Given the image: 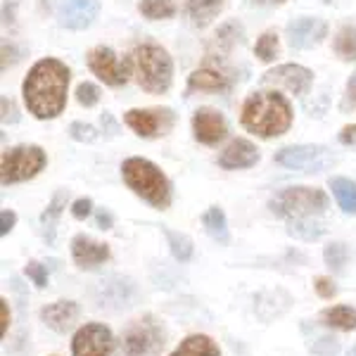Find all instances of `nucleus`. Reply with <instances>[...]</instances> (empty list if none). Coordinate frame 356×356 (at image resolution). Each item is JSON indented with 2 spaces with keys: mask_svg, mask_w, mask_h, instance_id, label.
Listing matches in <instances>:
<instances>
[{
  "mask_svg": "<svg viewBox=\"0 0 356 356\" xmlns=\"http://www.w3.org/2000/svg\"><path fill=\"white\" fill-rule=\"evenodd\" d=\"M328 33V24L321 17H300V19L288 24V38L290 45L297 50H309L318 45Z\"/></svg>",
  "mask_w": 356,
  "mask_h": 356,
  "instance_id": "obj_14",
  "label": "nucleus"
},
{
  "mask_svg": "<svg viewBox=\"0 0 356 356\" xmlns=\"http://www.w3.org/2000/svg\"><path fill=\"white\" fill-rule=\"evenodd\" d=\"M169 356H221L219 347L207 335H191L186 337Z\"/></svg>",
  "mask_w": 356,
  "mask_h": 356,
  "instance_id": "obj_19",
  "label": "nucleus"
},
{
  "mask_svg": "<svg viewBox=\"0 0 356 356\" xmlns=\"http://www.w3.org/2000/svg\"><path fill=\"white\" fill-rule=\"evenodd\" d=\"M312 81H314L312 69H307L302 65H280L261 76V83L278 86V88H285L295 95L307 93V90L312 88Z\"/></svg>",
  "mask_w": 356,
  "mask_h": 356,
  "instance_id": "obj_12",
  "label": "nucleus"
},
{
  "mask_svg": "<svg viewBox=\"0 0 356 356\" xmlns=\"http://www.w3.org/2000/svg\"><path fill=\"white\" fill-rule=\"evenodd\" d=\"M90 211H93V202H90L88 197H81V200H76V202L72 204L74 219H86V216H90Z\"/></svg>",
  "mask_w": 356,
  "mask_h": 356,
  "instance_id": "obj_38",
  "label": "nucleus"
},
{
  "mask_svg": "<svg viewBox=\"0 0 356 356\" xmlns=\"http://www.w3.org/2000/svg\"><path fill=\"white\" fill-rule=\"evenodd\" d=\"M0 312H3V337L8 335L10 330V307H8V300H0Z\"/></svg>",
  "mask_w": 356,
  "mask_h": 356,
  "instance_id": "obj_43",
  "label": "nucleus"
},
{
  "mask_svg": "<svg viewBox=\"0 0 356 356\" xmlns=\"http://www.w3.org/2000/svg\"><path fill=\"white\" fill-rule=\"evenodd\" d=\"M188 88L191 90H226L228 88V76L219 69H197L188 79Z\"/></svg>",
  "mask_w": 356,
  "mask_h": 356,
  "instance_id": "obj_20",
  "label": "nucleus"
},
{
  "mask_svg": "<svg viewBox=\"0 0 356 356\" xmlns=\"http://www.w3.org/2000/svg\"><path fill=\"white\" fill-rule=\"evenodd\" d=\"M45 166V152L38 145H17L13 150H5L0 159V181L22 183L33 178Z\"/></svg>",
  "mask_w": 356,
  "mask_h": 356,
  "instance_id": "obj_7",
  "label": "nucleus"
},
{
  "mask_svg": "<svg viewBox=\"0 0 356 356\" xmlns=\"http://www.w3.org/2000/svg\"><path fill=\"white\" fill-rule=\"evenodd\" d=\"M314 288L318 292V297H323V300H332V297L337 295V288H335V283H332V278H325V275L314 280Z\"/></svg>",
  "mask_w": 356,
  "mask_h": 356,
  "instance_id": "obj_37",
  "label": "nucleus"
},
{
  "mask_svg": "<svg viewBox=\"0 0 356 356\" xmlns=\"http://www.w3.org/2000/svg\"><path fill=\"white\" fill-rule=\"evenodd\" d=\"M254 55L259 57L261 62H273L275 55H278V33L264 31L254 45Z\"/></svg>",
  "mask_w": 356,
  "mask_h": 356,
  "instance_id": "obj_31",
  "label": "nucleus"
},
{
  "mask_svg": "<svg viewBox=\"0 0 356 356\" xmlns=\"http://www.w3.org/2000/svg\"><path fill=\"white\" fill-rule=\"evenodd\" d=\"M69 69L55 57H45L36 62L26 74L22 95L29 112L36 119H55L67 105Z\"/></svg>",
  "mask_w": 356,
  "mask_h": 356,
  "instance_id": "obj_1",
  "label": "nucleus"
},
{
  "mask_svg": "<svg viewBox=\"0 0 356 356\" xmlns=\"http://www.w3.org/2000/svg\"><path fill=\"white\" fill-rule=\"evenodd\" d=\"M347 356H356V347H352V349H349V352H347Z\"/></svg>",
  "mask_w": 356,
  "mask_h": 356,
  "instance_id": "obj_46",
  "label": "nucleus"
},
{
  "mask_svg": "<svg viewBox=\"0 0 356 356\" xmlns=\"http://www.w3.org/2000/svg\"><path fill=\"white\" fill-rule=\"evenodd\" d=\"M65 207H67V191H57L53 202L48 204V209H45L41 216V223L45 228V240H48V243L55 240V226H57V219L62 216V209H65Z\"/></svg>",
  "mask_w": 356,
  "mask_h": 356,
  "instance_id": "obj_25",
  "label": "nucleus"
},
{
  "mask_svg": "<svg viewBox=\"0 0 356 356\" xmlns=\"http://www.w3.org/2000/svg\"><path fill=\"white\" fill-rule=\"evenodd\" d=\"M257 162H259V150L250 140H243V138L233 140L219 154V166H223V169H250Z\"/></svg>",
  "mask_w": 356,
  "mask_h": 356,
  "instance_id": "obj_18",
  "label": "nucleus"
},
{
  "mask_svg": "<svg viewBox=\"0 0 356 356\" xmlns=\"http://www.w3.org/2000/svg\"><path fill=\"white\" fill-rule=\"evenodd\" d=\"M340 143L342 145H356V124L344 126L340 131Z\"/></svg>",
  "mask_w": 356,
  "mask_h": 356,
  "instance_id": "obj_42",
  "label": "nucleus"
},
{
  "mask_svg": "<svg viewBox=\"0 0 356 356\" xmlns=\"http://www.w3.org/2000/svg\"><path fill=\"white\" fill-rule=\"evenodd\" d=\"M323 259L328 264V268H332L335 273H342L344 266L349 261V245L344 243H330L323 250Z\"/></svg>",
  "mask_w": 356,
  "mask_h": 356,
  "instance_id": "obj_30",
  "label": "nucleus"
},
{
  "mask_svg": "<svg viewBox=\"0 0 356 356\" xmlns=\"http://www.w3.org/2000/svg\"><path fill=\"white\" fill-rule=\"evenodd\" d=\"M330 191L344 214L356 216V183L349 178H330Z\"/></svg>",
  "mask_w": 356,
  "mask_h": 356,
  "instance_id": "obj_24",
  "label": "nucleus"
},
{
  "mask_svg": "<svg viewBox=\"0 0 356 356\" xmlns=\"http://www.w3.org/2000/svg\"><path fill=\"white\" fill-rule=\"evenodd\" d=\"M216 38H219V43H223L226 48H231L235 41H240V38H243V29L235 24V22H231V24H226L223 29H219Z\"/></svg>",
  "mask_w": 356,
  "mask_h": 356,
  "instance_id": "obj_35",
  "label": "nucleus"
},
{
  "mask_svg": "<svg viewBox=\"0 0 356 356\" xmlns=\"http://www.w3.org/2000/svg\"><path fill=\"white\" fill-rule=\"evenodd\" d=\"M268 209L280 219H314L328 209V195L318 188L292 186L283 188L271 197Z\"/></svg>",
  "mask_w": 356,
  "mask_h": 356,
  "instance_id": "obj_5",
  "label": "nucleus"
},
{
  "mask_svg": "<svg viewBox=\"0 0 356 356\" xmlns=\"http://www.w3.org/2000/svg\"><path fill=\"white\" fill-rule=\"evenodd\" d=\"M17 122V107L13 100H8V95H3V124Z\"/></svg>",
  "mask_w": 356,
  "mask_h": 356,
  "instance_id": "obj_41",
  "label": "nucleus"
},
{
  "mask_svg": "<svg viewBox=\"0 0 356 356\" xmlns=\"http://www.w3.org/2000/svg\"><path fill=\"white\" fill-rule=\"evenodd\" d=\"M288 233L292 238H300V240H318L321 235L325 233L323 223L314 221V219H292Z\"/></svg>",
  "mask_w": 356,
  "mask_h": 356,
  "instance_id": "obj_29",
  "label": "nucleus"
},
{
  "mask_svg": "<svg viewBox=\"0 0 356 356\" xmlns=\"http://www.w3.org/2000/svg\"><path fill=\"white\" fill-rule=\"evenodd\" d=\"M114 352V335L105 323H86L72 340L74 356H110Z\"/></svg>",
  "mask_w": 356,
  "mask_h": 356,
  "instance_id": "obj_9",
  "label": "nucleus"
},
{
  "mask_svg": "<svg viewBox=\"0 0 356 356\" xmlns=\"http://www.w3.org/2000/svg\"><path fill=\"white\" fill-rule=\"evenodd\" d=\"M88 67L100 81L107 86H124L131 76V65L129 62H119L112 48L107 45H97L88 53Z\"/></svg>",
  "mask_w": 356,
  "mask_h": 356,
  "instance_id": "obj_10",
  "label": "nucleus"
},
{
  "mask_svg": "<svg viewBox=\"0 0 356 356\" xmlns=\"http://www.w3.org/2000/svg\"><path fill=\"white\" fill-rule=\"evenodd\" d=\"M164 235L166 240H169V247H171V254L176 257V261H191L193 259V240L188 238V235L183 233H176L171 231V228H164Z\"/></svg>",
  "mask_w": 356,
  "mask_h": 356,
  "instance_id": "obj_28",
  "label": "nucleus"
},
{
  "mask_svg": "<svg viewBox=\"0 0 356 356\" xmlns=\"http://www.w3.org/2000/svg\"><path fill=\"white\" fill-rule=\"evenodd\" d=\"M76 100H79V105H83V107H95L97 102H100V88L88 81L81 83L76 88Z\"/></svg>",
  "mask_w": 356,
  "mask_h": 356,
  "instance_id": "obj_33",
  "label": "nucleus"
},
{
  "mask_svg": "<svg viewBox=\"0 0 356 356\" xmlns=\"http://www.w3.org/2000/svg\"><path fill=\"white\" fill-rule=\"evenodd\" d=\"M122 176L126 186L134 191L138 197H143L147 204L157 207V209H166L171 204V186L166 181L157 164L143 157H129L122 164Z\"/></svg>",
  "mask_w": 356,
  "mask_h": 356,
  "instance_id": "obj_4",
  "label": "nucleus"
},
{
  "mask_svg": "<svg viewBox=\"0 0 356 356\" xmlns=\"http://www.w3.org/2000/svg\"><path fill=\"white\" fill-rule=\"evenodd\" d=\"M275 162L285 169L307 171V174H318V171L330 169L337 162L325 145H290L275 152Z\"/></svg>",
  "mask_w": 356,
  "mask_h": 356,
  "instance_id": "obj_8",
  "label": "nucleus"
},
{
  "mask_svg": "<svg viewBox=\"0 0 356 356\" xmlns=\"http://www.w3.org/2000/svg\"><path fill=\"white\" fill-rule=\"evenodd\" d=\"M193 134L202 145H216L221 143L228 134L226 119L219 110H211V107H200L193 117Z\"/></svg>",
  "mask_w": 356,
  "mask_h": 356,
  "instance_id": "obj_15",
  "label": "nucleus"
},
{
  "mask_svg": "<svg viewBox=\"0 0 356 356\" xmlns=\"http://www.w3.org/2000/svg\"><path fill=\"white\" fill-rule=\"evenodd\" d=\"M69 134H72L74 140H81V143H93L95 138H97L93 126L81 124V122H74L72 126H69Z\"/></svg>",
  "mask_w": 356,
  "mask_h": 356,
  "instance_id": "obj_36",
  "label": "nucleus"
},
{
  "mask_svg": "<svg viewBox=\"0 0 356 356\" xmlns=\"http://www.w3.org/2000/svg\"><path fill=\"white\" fill-rule=\"evenodd\" d=\"M124 122L140 138H154L171 129L174 117H171L169 110H129Z\"/></svg>",
  "mask_w": 356,
  "mask_h": 356,
  "instance_id": "obj_13",
  "label": "nucleus"
},
{
  "mask_svg": "<svg viewBox=\"0 0 356 356\" xmlns=\"http://www.w3.org/2000/svg\"><path fill=\"white\" fill-rule=\"evenodd\" d=\"M138 10L147 19H166L176 15V0H140Z\"/></svg>",
  "mask_w": 356,
  "mask_h": 356,
  "instance_id": "obj_26",
  "label": "nucleus"
},
{
  "mask_svg": "<svg viewBox=\"0 0 356 356\" xmlns=\"http://www.w3.org/2000/svg\"><path fill=\"white\" fill-rule=\"evenodd\" d=\"M97 226H100L102 231L112 228V214H110V211H100V214H97Z\"/></svg>",
  "mask_w": 356,
  "mask_h": 356,
  "instance_id": "obj_44",
  "label": "nucleus"
},
{
  "mask_svg": "<svg viewBox=\"0 0 356 356\" xmlns=\"http://www.w3.org/2000/svg\"><path fill=\"white\" fill-rule=\"evenodd\" d=\"M15 223H17V214H15L13 209H3V211H0V233L8 235L15 228Z\"/></svg>",
  "mask_w": 356,
  "mask_h": 356,
  "instance_id": "obj_39",
  "label": "nucleus"
},
{
  "mask_svg": "<svg viewBox=\"0 0 356 356\" xmlns=\"http://www.w3.org/2000/svg\"><path fill=\"white\" fill-rule=\"evenodd\" d=\"M55 13L60 26L81 31L93 24L100 13V0H55Z\"/></svg>",
  "mask_w": 356,
  "mask_h": 356,
  "instance_id": "obj_11",
  "label": "nucleus"
},
{
  "mask_svg": "<svg viewBox=\"0 0 356 356\" xmlns=\"http://www.w3.org/2000/svg\"><path fill=\"white\" fill-rule=\"evenodd\" d=\"M335 53L344 62L356 60V26H342L335 36Z\"/></svg>",
  "mask_w": 356,
  "mask_h": 356,
  "instance_id": "obj_27",
  "label": "nucleus"
},
{
  "mask_svg": "<svg viewBox=\"0 0 356 356\" xmlns=\"http://www.w3.org/2000/svg\"><path fill=\"white\" fill-rule=\"evenodd\" d=\"M254 5H283L285 0H252Z\"/></svg>",
  "mask_w": 356,
  "mask_h": 356,
  "instance_id": "obj_45",
  "label": "nucleus"
},
{
  "mask_svg": "<svg viewBox=\"0 0 356 356\" xmlns=\"http://www.w3.org/2000/svg\"><path fill=\"white\" fill-rule=\"evenodd\" d=\"M166 344V330L154 316L145 314L131 321L122 332L119 356H159Z\"/></svg>",
  "mask_w": 356,
  "mask_h": 356,
  "instance_id": "obj_6",
  "label": "nucleus"
},
{
  "mask_svg": "<svg viewBox=\"0 0 356 356\" xmlns=\"http://www.w3.org/2000/svg\"><path fill=\"white\" fill-rule=\"evenodd\" d=\"M344 110H349V107H356V72L349 76L347 81V93H344V102H342Z\"/></svg>",
  "mask_w": 356,
  "mask_h": 356,
  "instance_id": "obj_40",
  "label": "nucleus"
},
{
  "mask_svg": "<svg viewBox=\"0 0 356 356\" xmlns=\"http://www.w3.org/2000/svg\"><path fill=\"white\" fill-rule=\"evenodd\" d=\"M202 226L204 231L209 233L211 240L221 245H228L231 243V233H228V221H226V214H223L221 207H209L202 216Z\"/></svg>",
  "mask_w": 356,
  "mask_h": 356,
  "instance_id": "obj_22",
  "label": "nucleus"
},
{
  "mask_svg": "<svg viewBox=\"0 0 356 356\" xmlns=\"http://www.w3.org/2000/svg\"><path fill=\"white\" fill-rule=\"evenodd\" d=\"M131 74L136 76L138 86L147 93H166L174 79V62L169 53L154 43H143L134 48L129 55Z\"/></svg>",
  "mask_w": 356,
  "mask_h": 356,
  "instance_id": "obj_3",
  "label": "nucleus"
},
{
  "mask_svg": "<svg viewBox=\"0 0 356 356\" xmlns=\"http://www.w3.org/2000/svg\"><path fill=\"white\" fill-rule=\"evenodd\" d=\"M223 10V0H188L186 13L195 26H207Z\"/></svg>",
  "mask_w": 356,
  "mask_h": 356,
  "instance_id": "obj_23",
  "label": "nucleus"
},
{
  "mask_svg": "<svg viewBox=\"0 0 356 356\" xmlns=\"http://www.w3.org/2000/svg\"><path fill=\"white\" fill-rule=\"evenodd\" d=\"M309 352L316 356H335L340 352V342L330 335H318L316 340H309Z\"/></svg>",
  "mask_w": 356,
  "mask_h": 356,
  "instance_id": "obj_32",
  "label": "nucleus"
},
{
  "mask_svg": "<svg viewBox=\"0 0 356 356\" xmlns=\"http://www.w3.org/2000/svg\"><path fill=\"white\" fill-rule=\"evenodd\" d=\"M321 321L323 325L342 332H352L356 330V309L347 307V304H337V307H330L321 314Z\"/></svg>",
  "mask_w": 356,
  "mask_h": 356,
  "instance_id": "obj_21",
  "label": "nucleus"
},
{
  "mask_svg": "<svg viewBox=\"0 0 356 356\" xmlns=\"http://www.w3.org/2000/svg\"><path fill=\"white\" fill-rule=\"evenodd\" d=\"M41 321L55 332H67L79 321V304L72 300H60L41 309Z\"/></svg>",
  "mask_w": 356,
  "mask_h": 356,
  "instance_id": "obj_17",
  "label": "nucleus"
},
{
  "mask_svg": "<svg viewBox=\"0 0 356 356\" xmlns=\"http://www.w3.org/2000/svg\"><path fill=\"white\" fill-rule=\"evenodd\" d=\"M292 107L278 90L252 93L243 105V126L261 138H278L290 129Z\"/></svg>",
  "mask_w": 356,
  "mask_h": 356,
  "instance_id": "obj_2",
  "label": "nucleus"
},
{
  "mask_svg": "<svg viewBox=\"0 0 356 356\" xmlns=\"http://www.w3.org/2000/svg\"><path fill=\"white\" fill-rule=\"evenodd\" d=\"M26 275L31 278V283L36 285V288H45V285H48V268H45L43 264L29 261L26 264Z\"/></svg>",
  "mask_w": 356,
  "mask_h": 356,
  "instance_id": "obj_34",
  "label": "nucleus"
},
{
  "mask_svg": "<svg viewBox=\"0 0 356 356\" xmlns=\"http://www.w3.org/2000/svg\"><path fill=\"white\" fill-rule=\"evenodd\" d=\"M72 257L79 268L83 271H93L110 259V247L105 243H97L90 235H76L72 240Z\"/></svg>",
  "mask_w": 356,
  "mask_h": 356,
  "instance_id": "obj_16",
  "label": "nucleus"
}]
</instances>
